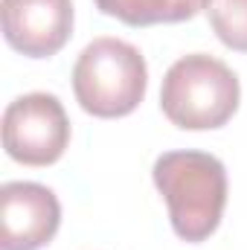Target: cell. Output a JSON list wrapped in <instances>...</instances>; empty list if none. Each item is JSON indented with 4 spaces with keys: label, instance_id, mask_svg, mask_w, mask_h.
<instances>
[{
    "label": "cell",
    "instance_id": "6da1fadb",
    "mask_svg": "<svg viewBox=\"0 0 247 250\" xmlns=\"http://www.w3.org/2000/svg\"><path fill=\"white\" fill-rule=\"evenodd\" d=\"M151 175L184 242H204L218 230L227 207V169L218 157L206 151H166Z\"/></svg>",
    "mask_w": 247,
    "mask_h": 250
},
{
    "label": "cell",
    "instance_id": "7a4b0ae2",
    "mask_svg": "<svg viewBox=\"0 0 247 250\" xmlns=\"http://www.w3.org/2000/svg\"><path fill=\"white\" fill-rule=\"evenodd\" d=\"M148 67L140 50L120 38L90 41L73 67V93L82 111L117 120L128 117L145 96Z\"/></svg>",
    "mask_w": 247,
    "mask_h": 250
},
{
    "label": "cell",
    "instance_id": "3957f363",
    "mask_svg": "<svg viewBox=\"0 0 247 250\" xmlns=\"http://www.w3.org/2000/svg\"><path fill=\"white\" fill-rule=\"evenodd\" d=\"M239 79L224 62L195 53L169 67L160 87L163 114L186 131H209L230 123L239 108Z\"/></svg>",
    "mask_w": 247,
    "mask_h": 250
},
{
    "label": "cell",
    "instance_id": "277c9868",
    "mask_svg": "<svg viewBox=\"0 0 247 250\" xmlns=\"http://www.w3.org/2000/svg\"><path fill=\"white\" fill-rule=\"evenodd\" d=\"M70 146V120L53 93H26L3 114V148L23 166H50Z\"/></svg>",
    "mask_w": 247,
    "mask_h": 250
},
{
    "label": "cell",
    "instance_id": "5b68a950",
    "mask_svg": "<svg viewBox=\"0 0 247 250\" xmlns=\"http://www.w3.org/2000/svg\"><path fill=\"white\" fill-rule=\"evenodd\" d=\"M62 224L56 192L32 181H9L0 187V250L47 248Z\"/></svg>",
    "mask_w": 247,
    "mask_h": 250
},
{
    "label": "cell",
    "instance_id": "8992f818",
    "mask_svg": "<svg viewBox=\"0 0 247 250\" xmlns=\"http://www.w3.org/2000/svg\"><path fill=\"white\" fill-rule=\"evenodd\" d=\"M3 38L29 59H50L70 41L73 0H3Z\"/></svg>",
    "mask_w": 247,
    "mask_h": 250
},
{
    "label": "cell",
    "instance_id": "52a82bcc",
    "mask_svg": "<svg viewBox=\"0 0 247 250\" xmlns=\"http://www.w3.org/2000/svg\"><path fill=\"white\" fill-rule=\"evenodd\" d=\"M102 15H111L128 26L181 23L209 6V0H93Z\"/></svg>",
    "mask_w": 247,
    "mask_h": 250
},
{
    "label": "cell",
    "instance_id": "ba28073f",
    "mask_svg": "<svg viewBox=\"0 0 247 250\" xmlns=\"http://www.w3.org/2000/svg\"><path fill=\"white\" fill-rule=\"evenodd\" d=\"M206 15L224 47L247 53V0H209Z\"/></svg>",
    "mask_w": 247,
    "mask_h": 250
}]
</instances>
